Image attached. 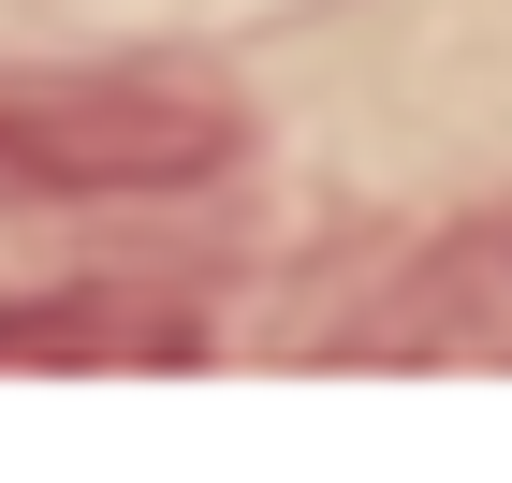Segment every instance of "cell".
Segmentation results:
<instances>
[{
	"instance_id": "obj_2",
	"label": "cell",
	"mask_w": 512,
	"mask_h": 483,
	"mask_svg": "<svg viewBox=\"0 0 512 483\" xmlns=\"http://www.w3.org/2000/svg\"><path fill=\"white\" fill-rule=\"evenodd\" d=\"M205 322L132 308V293H59V308H0V366H191Z\"/></svg>"
},
{
	"instance_id": "obj_1",
	"label": "cell",
	"mask_w": 512,
	"mask_h": 483,
	"mask_svg": "<svg viewBox=\"0 0 512 483\" xmlns=\"http://www.w3.org/2000/svg\"><path fill=\"white\" fill-rule=\"evenodd\" d=\"M235 161L220 103L176 88H59V103H0V176L15 191H191Z\"/></svg>"
}]
</instances>
